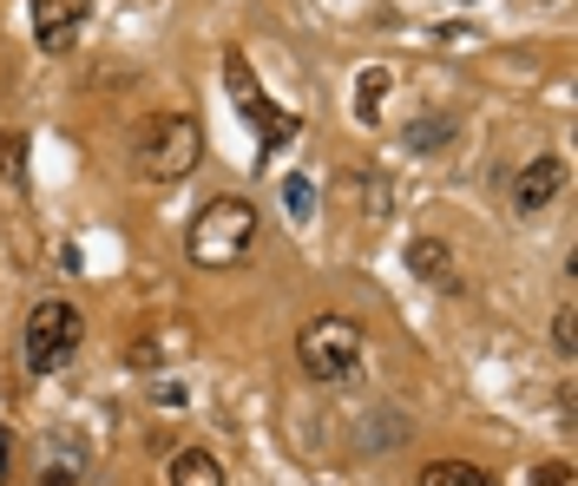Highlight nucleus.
<instances>
[{
	"label": "nucleus",
	"mask_w": 578,
	"mask_h": 486,
	"mask_svg": "<svg viewBox=\"0 0 578 486\" xmlns=\"http://www.w3.org/2000/svg\"><path fill=\"white\" fill-rule=\"evenodd\" d=\"M205 158V126L191 112H144L132 132V171L144 185H185Z\"/></svg>",
	"instance_id": "obj_1"
},
{
	"label": "nucleus",
	"mask_w": 578,
	"mask_h": 486,
	"mask_svg": "<svg viewBox=\"0 0 578 486\" xmlns=\"http://www.w3.org/2000/svg\"><path fill=\"white\" fill-rule=\"evenodd\" d=\"M250 244H257V205H250V198H230V191H223V198H205V205L191 210L185 250H191L198 270H230V264H243Z\"/></svg>",
	"instance_id": "obj_2"
},
{
	"label": "nucleus",
	"mask_w": 578,
	"mask_h": 486,
	"mask_svg": "<svg viewBox=\"0 0 578 486\" xmlns=\"http://www.w3.org/2000/svg\"><path fill=\"white\" fill-rule=\"evenodd\" d=\"M296 361H302L309 381L349 388V381H361V329L349 316H316V323L296 336Z\"/></svg>",
	"instance_id": "obj_3"
},
{
	"label": "nucleus",
	"mask_w": 578,
	"mask_h": 486,
	"mask_svg": "<svg viewBox=\"0 0 578 486\" xmlns=\"http://www.w3.org/2000/svg\"><path fill=\"white\" fill-rule=\"evenodd\" d=\"M86 336V316H79V302L67 296H47V302H33V316H27V368L33 375H53V368H67L72 348Z\"/></svg>",
	"instance_id": "obj_4"
},
{
	"label": "nucleus",
	"mask_w": 578,
	"mask_h": 486,
	"mask_svg": "<svg viewBox=\"0 0 578 486\" xmlns=\"http://www.w3.org/2000/svg\"><path fill=\"white\" fill-rule=\"evenodd\" d=\"M223 86H230V99H237V112L263 132V145H289V132H296V119H283L270 99H263V86H257V72H250V60L243 53H223Z\"/></svg>",
	"instance_id": "obj_5"
},
{
	"label": "nucleus",
	"mask_w": 578,
	"mask_h": 486,
	"mask_svg": "<svg viewBox=\"0 0 578 486\" xmlns=\"http://www.w3.org/2000/svg\"><path fill=\"white\" fill-rule=\"evenodd\" d=\"M86 13H92V0H33V40H40V53H72L79 33H86Z\"/></svg>",
	"instance_id": "obj_6"
},
{
	"label": "nucleus",
	"mask_w": 578,
	"mask_h": 486,
	"mask_svg": "<svg viewBox=\"0 0 578 486\" xmlns=\"http://www.w3.org/2000/svg\"><path fill=\"white\" fill-rule=\"evenodd\" d=\"M559 191H566V158L546 151V158H532V165L512 178V210H519V217H539V210H552Z\"/></svg>",
	"instance_id": "obj_7"
},
{
	"label": "nucleus",
	"mask_w": 578,
	"mask_h": 486,
	"mask_svg": "<svg viewBox=\"0 0 578 486\" xmlns=\"http://www.w3.org/2000/svg\"><path fill=\"white\" fill-rule=\"evenodd\" d=\"M408 264H415V277L434 282V289H460L454 250H447V244H434V237H415V244H408Z\"/></svg>",
	"instance_id": "obj_8"
},
{
	"label": "nucleus",
	"mask_w": 578,
	"mask_h": 486,
	"mask_svg": "<svg viewBox=\"0 0 578 486\" xmlns=\"http://www.w3.org/2000/svg\"><path fill=\"white\" fill-rule=\"evenodd\" d=\"M171 486H230V474H223V460L211 447H178L171 454Z\"/></svg>",
	"instance_id": "obj_9"
},
{
	"label": "nucleus",
	"mask_w": 578,
	"mask_h": 486,
	"mask_svg": "<svg viewBox=\"0 0 578 486\" xmlns=\"http://www.w3.org/2000/svg\"><path fill=\"white\" fill-rule=\"evenodd\" d=\"M421 486H494V474L487 467H467V460H434L428 474H421Z\"/></svg>",
	"instance_id": "obj_10"
},
{
	"label": "nucleus",
	"mask_w": 578,
	"mask_h": 486,
	"mask_svg": "<svg viewBox=\"0 0 578 486\" xmlns=\"http://www.w3.org/2000/svg\"><path fill=\"white\" fill-rule=\"evenodd\" d=\"M381 92H388V72H381V67H361V79H356V119H361V126H375Z\"/></svg>",
	"instance_id": "obj_11"
},
{
	"label": "nucleus",
	"mask_w": 578,
	"mask_h": 486,
	"mask_svg": "<svg viewBox=\"0 0 578 486\" xmlns=\"http://www.w3.org/2000/svg\"><path fill=\"white\" fill-rule=\"evenodd\" d=\"M283 210H289V224H309L316 217V185L309 178H283Z\"/></svg>",
	"instance_id": "obj_12"
},
{
	"label": "nucleus",
	"mask_w": 578,
	"mask_h": 486,
	"mask_svg": "<svg viewBox=\"0 0 578 486\" xmlns=\"http://www.w3.org/2000/svg\"><path fill=\"white\" fill-rule=\"evenodd\" d=\"M447 139H454V119H415L408 126V151H440Z\"/></svg>",
	"instance_id": "obj_13"
},
{
	"label": "nucleus",
	"mask_w": 578,
	"mask_h": 486,
	"mask_svg": "<svg viewBox=\"0 0 578 486\" xmlns=\"http://www.w3.org/2000/svg\"><path fill=\"white\" fill-rule=\"evenodd\" d=\"M526 486H578V474L566 467V460H546V467H532V480Z\"/></svg>",
	"instance_id": "obj_14"
},
{
	"label": "nucleus",
	"mask_w": 578,
	"mask_h": 486,
	"mask_svg": "<svg viewBox=\"0 0 578 486\" xmlns=\"http://www.w3.org/2000/svg\"><path fill=\"white\" fill-rule=\"evenodd\" d=\"M552 343H559V355H566V361H572V309H559V323H552Z\"/></svg>",
	"instance_id": "obj_15"
},
{
	"label": "nucleus",
	"mask_w": 578,
	"mask_h": 486,
	"mask_svg": "<svg viewBox=\"0 0 578 486\" xmlns=\"http://www.w3.org/2000/svg\"><path fill=\"white\" fill-rule=\"evenodd\" d=\"M47 486H72V474H60V467H53V474H47Z\"/></svg>",
	"instance_id": "obj_16"
},
{
	"label": "nucleus",
	"mask_w": 578,
	"mask_h": 486,
	"mask_svg": "<svg viewBox=\"0 0 578 486\" xmlns=\"http://www.w3.org/2000/svg\"><path fill=\"white\" fill-rule=\"evenodd\" d=\"M0 474H7V434H0Z\"/></svg>",
	"instance_id": "obj_17"
}]
</instances>
